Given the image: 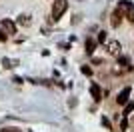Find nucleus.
Masks as SVG:
<instances>
[{"instance_id": "f257e3e1", "label": "nucleus", "mask_w": 134, "mask_h": 132, "mask_svg": "<svg viewBox=\"0 0 134 132\" xmlns=\"http://www.w3.org/2000/svg\"><path fill=\"white\" fill-rule=\"evenodd\" d=\"M68 10V2L66 0H56L54 4H52V12H50V18L52 20H60V16L64 14V12Z\"/></svg>"}, {"instance_id": "f03ea898", "label": "nucleus", "mask_w": 134, "mask_h": 132, "mask_svg": "<svg viewBox=\"0 0 134 132\" xmlns=\"http://www.w3.org/2000/svg\"><path fill=\"white\" fill-rule=\"evenodd\" d=\"M106 50H108V54H110V56H120L122 46H120L118 40H110V42H106Z\"/></svg>"}, {"instance_id": "7ed1b4c3", "label": "nucleus", "mask_w": 134, "mask_h": 132, "mask_svg": "<svg viewBox=\"0 0 134 132\" xmlns=\"http://www.w3.org/2000/svg\"><path fill=\"white\" fill-rule=\"evenodd\" d=\"M0 26H2V30L6 34H16V22H12L10 18H4V20L0 22Z\"/></svg>"}, {"instance_id": "20e7f679", "label": "nucleus", "mask_w": 134, "mask_h": 132, "mask_svg": "<svg viewBox=\"0 0 134 132\" xmlns=\"http://www.w3.org/2000/svg\"><path fill=\"white\" fill-rule=\"evenodd\" d=\"M128 98H130V86H126V88H122V90H120V94L116 96V102H118L120 106H124L126 102H128Z\"/></svg>"}, {"instance_id": "39448f33", "label": "nucleus", "mask_w": 134, "mask_h": 132, "mask_svg": "<svg viewBox=\"0 0 134 132\" xmlns=\"http://www.w3.org/2000/svg\"><path fill=\"white\" fill-rule=\"evenodd\" d=\"M122 16H124V14L118 10V8L112 12V16H110V24H112V28H118L120 24H122Z\"/></svg>"}, {"instance_id": "423d86ee", "label": "nucleus", "mask_w": 134, "mask_h": 132, "mask_svg": "<svg viewBox=\"0 0 134 132\" xmlns=\"http://www.w3.org/2000/svg\"><path fill=\"white\" fill-rule=\"evenodd\" d=\"M90 94H92V98H94L96 102L102 100V92H100V88H98V84H92V86H90Z\"/></svg>"}, {"instance_id": "0eeeda50", "label": "nucleus", "mask_w": 134, "mask_h": 132, "mask_svg": "<svg viewBox=\"0 0 134 132\" xmlns=\"http://www.w3.org/2000/svg\"><path fill=\"white\" fill-rule=\"evenodd\" d=\"M124 16H126L128 22L134 24V4H128V8H126V12H124Z\"/></svg>"}, {"instance_id": "6e6552de", "label": "nucleus", "mask_w": 134, "mask_h": 132, "mask_svg": "<svg viewBox=\"0 0 134 132\" xmlns=\"http://www.w3.org/2000/svg\"><path fill=\"white\" fill-rule=\"evenodd\" d=\"M18 24H22V26H30V24H32V20H30V16H28V14H20V16H18Z\"/></svg>"}, {"instance_id": "1a4fd4ad", "label": "nucleus", "mask_w": 134, "mask_h": 132, "mask_svg": "<svg viewBox=\"0 0 134 132\" xmlns=\"http://www.w3.org/2000/svg\"><path fill=\"white\" fill-rule=\"evenodd\" d=\"M84 46H86V52H88V54H92V52H94V48H96V42H94L92 38H88Z\"/></svg>"}, {"instance_id": "9d476101", "label": "nucleus", "mask_w": 134, "mask_h": 132, "mask_svg": "<svg viewBox=\"0 0 134 132\" xmlns=\"http://www.w3.org/2000/svg\"><path fill=\"white\" fill-rule=\"evenodd\" d=\"M134 112V102H126L124 104V116H130Z\"/></svg>"}, {"instance_id": "9b49d317", "label": "nucleus", "mask_w": 134, "mask_h": 132, "mask_svg": "<svg viewBox=\"0 0 134 132\" xmlns=\"http://www.w3.org/2000/svg\"><path fill=\"white\" fill-rule=\"evenodd\" d=\"M2 64H4L6 68H14V66H16V62L10 60V58H4V60H2Z\"/></svg>"}, {"instance_id": "f8f14e48", "label": "nucleus", "mask_w": 134, "mask_h": 132, "mask_svg": "<svg viewBox=\"0 0 134 132\" xmlns=\"http://www.w3.org/2000/svg\"><path fill=\"white\" fill-rule=\"evenodd\" d=\"M0 132H22L20 128H16V126H6V128H2Z\"/></svg>"}, {"instance_id": "ddd939ff", "label": "nucleus", "mask_w": 134, "mask_h": 132, "mask_svg": "<svg viewBox=\"0 0 134 132\" xmlns=\"http://www.w3.org/2000/svg\"><path fill=\"white\" fill-rule=\"evenodd\" d=\"M98 42H106V32H104V30L98 32Z\"/></svg>"}, {"instance_id": "4468645a", "label": "nucleus", "mask_w": 134, "mask_h": 132, "mask_svg": "<svg viewBox=\"0 0 134 132\" xmlns=\"http://www.w3.org/2000/svg\"><path fill=\"white\" fill-rule=\"evenodd\" d=\"M82 72L86 76H90V74H92V68H90V66H82Z\"/></svg>"}, {"instance_id": "2eb2a0df", "label": "nucleus", "mask_w": 134, "mask_h": 132, "mask_svg": "<svg viewBox=\"0 0 134 132\" xmlns=\"http://www.w3.org/2000/svg\"><path fill=\"white\" fill-rule=\"evenodd\" d=\"M120 128H122V130H126V128H128V120H122V124H120Z\"/></svg>"}, {"instance_id": "dca6fc26", "label": "nucleus", "mask_w": 134, "mask_h": 132, "mask_svg": "<svg viewBox=\"0 0 134 132\" xmlns=\"http://www.w3.org/2000/svg\"><path fill=\"white\" fill-rule=\"evenodd\" d=\"M4 40H6V34H4V32H0V42H4Z\"/></svg>"}, {"instance_id": "f3484780", "label": "nucleus", "mask_w": 134, "mask_h": 132, "mask_svg": "<svg viewBox=\"0 0 134 132\" xmlns=\"http://www.w3.org/2000/svg\"><path fill=\"white\" fill-rule=\"evenodd\" d=\"M130 124L134 126V114H130Z\"/></svg>"}]
</instances>
